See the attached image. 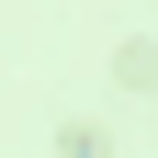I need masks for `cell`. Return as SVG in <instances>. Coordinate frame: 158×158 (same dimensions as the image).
I'll return each mask as SVG.
<instances>
[{
	"label": "cell",
	"mask_w": 158,
	"mask_h": 158,
	"mask_svg": "<svg viewBox=\"0 0 158 158\" xmlns=\"http://www.w3.org/2000/svg\"><path fill=\"white\" fill-rule=\"evenodd\" d=\"M113 90H158V45H147V34L113 45Z\"/></svg>",
	"instance_id": "obj_1"
}]
</instances>
